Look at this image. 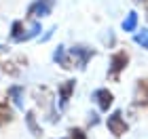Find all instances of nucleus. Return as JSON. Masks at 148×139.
I'll use <instances>...</instances> for the list:
<instances>
[{
    "label": "nucleus",
    "mask_w": 148,
    "mask_h": 139,
    "mask_svg": "<svg viewBox=\"0 0 148 139\" xmlns=\"http://www.w3.org/2000/svg\"><path fill=\"white\" fill-rule=\"evenodd\" d=\"M74 89H76V80H64L57 89V95H59V110H66L70 103V99L74 95Z\"/></svg>",
    "instance_id": "1a4fd4ad"
},
{
    "label": "nucleus",
    "mask_w": 148,
    "mask_h": 139,
    "mask_svg": "<svg viewBox=\"0 0 148 139\" xmlns=\"http://www.w3.org/2000/svg\"><path fill=\"white\" fill-rule=\"evenodd\" d=\"M0 55H9V46L6 44H0Z\"/></svg>",
    "instance_id": "4be33fe9"
},
{
    "label": "nucleus",
    "mask_w": 148,
    "mask_h": 139,
    "mask_svg": "<svg viewBox=\"0 0 148 139\" xmlns=\"http://www.w3.org/2000/svg\"><path fill=\"white\" fill-rule=\"evenodd\" d=\"M23 95H25V91H23L21 84H13V87L6 89V97H9L11 103L15 105V108H19V110H23V101H25Z\"/></svg>",
    "instance_id": "9b49d317"
},
{
    "label": "nucleus",
    "mask_w": 148,
    "mask_h": 139,
    "mask_svg": "<svg viewBox=\"0 0 148 139\" xmlns=\"http://www.w3.org/2000/svg\"><path fill=\"white\" fill-rule=\"evenodd\" d=\"M104 42L108 44V46H112V44H114V36H112V32H108V36L104 38Z\"/></svg>",
    "instance_id": "412c9836"
},
{
    "label": "nucleus",
    "mask_w": 148,
    "mask_h": 139,
    "mask_svg": "<svg viewBox=\"0 0 148 139\" xmlns=\"http://www.w3.org/2000/svg\"><path fill=\"white\" fill-rule=\"evenodd\" d=\"M91 97H93V101L97 103V108L102 112H108L112 108V103H114V93L108 91V89H95Z\"/></svg>",
    "instance_id": "6e6552de"
},
{
    "label": "nucleus",
    "mask_w": 148,
    "mask_h": 139,
    "mask_svg": "<svg viewBox=\"0 0 148 139\" xmlns=\"http://www.w3.org/2000/svg\"><path fill=\"white\" fill-rule=\"evenodd\" d=\"M53 32H55V25H53V28H49L42 36H38V40H40V42H47V40H49V38L53 36Z\"/></svg>",
    "instance_id": "6ab92c4d"
},
{
    "label": "nucleus",
    "mask_w": 148,
    "mask_h": 139,
    "mask_svg": "<svg viewBox=\"0 0 148 139\" xmlns=\"http://www.w3.org/2000/svg\"><path fill=\"white\" fill-rule=\"evenodd\" d=\"M127 65H129V53H127V51H114L110 55L108 78L112 82H119L121 80V72H125Z\"/></svg>",
    "instance_id": "f257e3e1"
},
{
    "label": "nucleus",
    "mask_w": 148,
    "mask_h": 139,
    "mask_svg": "<svg viewBox=\"0 0 148 139\" xmlns=\"http://www.w3.org/2000/svg\"><path fill=\"white\" fill-rule=\"evenodd\" d=\"M133 2H136V4H146L148 0H133Z\"/></svg>",
    "instance_id": "5701e85b"
},
{
    "label": "nucleus",
    "mask_w": 148,
    "mask_h": 139,
    "mask_svg": "<svg viewBox=\"0 0 148 139\" xmlns=\"http://www.w3.org/2000/svg\"><path fill=\"white\" fill-rule=\"evenodd\" d=\"M106 127H108V131L114 137H123L127 131H129V127H127V122H125L123 112H121V110H114L112 114L106 118Z\"/></svg>",
    "instance_id": "20e7f679"
},
{
    "label": "nucleus",
    "mask_w": 148,
    "mask_h": 139,
    "mask_svg": "<svg viewBox=\"0 0 148 139\" xmlns=\"http://www.w3.org/2000/svg\"><path fill=\"white\" fill-rule=\"evenodd\" d=\"M133 42L148 51V28H142V30H136V32H133Z\"/></svg>",
    "instance_id": "f3484780"
},
{
    "label": "nucleus",
    "mask_w": 148,
    "mask_h": 139,
    "mask_svg": "<svg viewBox=\"0 0 148 139\" xmlns=\"http://www.w3.org/2000/svg\"><path fill=\"white\" fill-rule=\"evenodd\" d=\"M53 61H55L62 70H74V59L70 57V51L66 49V44H57L53 51Z\"/></svg>",
    "instance_id": "0eeeda50"
},
{
    "label": "nucleus",
    "mask_w": 148,
    "mask_h": 139,
    "mask_svg": "<svg viewBox=\"0 0 148 139\" xmlns=\"http://www.w3.org/2000/svg\"><path fill=\"white\" fill-rule=\"evenodd\" d=\"M133 103L138 108H148V78H140L133 91Z\"/></svg>",
    "instance_id": "9d476101"
},
{
    "label": "nucleus",
    "mask_w": 148,
    "mask_h": 139,
    "mask_svg": "<svg viewBox=\"0 0 148 139\" xmlns=\"http://www.w3.org/2000/svg\"><path fill=\"white\" fill-rule=\"evenodd\" d=\"M25 65H28L25 55H15V59H0V72H4L11 78H17L21 74V68H25Z\"/></svg>",
    "instance_id": "7ed1b4c3"
},
{
    "label": "nucleus",
    "mask_w": 148,
    "mask_h": 139,
    "mask_svg": "<svg viewBox=\"0 0 148 139\" xmlns=\"http://www.w3.org/2000/svg\"><path fill=\"white\" fill-rule=\"evenodd\" d=\"M146 21H148V6H146Z\"/></svg>",
    "instance_id": "b1692460"
},
{
    "label": "nucleus",
    "mask_w": 148,
    "mask_h": 139,
    "mask_svg": "<svg viewBox=\"0 0 148 139\" xmlns=\"http://www.w3.org/2000/svg\"><path fill=\"white\" fill-rule=\"evenodd\" d=\"M53 6H55V0H34L28 6V17L30 19H45L51 15Z\"/></svg>",
    "instance_id": "423d86ee"
},
{
    "label": "nucleus",
    "mask_w": 148,
    "mask_h": 139,
    "mask_svg": "<svg viewBox=\"0 0 148 139\" xmlns=\"http://www.w3.org/2000/svg\"><path fill=\"white\" fill-rule=\"evenodd\" d=\"M87 122H89V127H95V124L99 122V118H97L95 112H91V114H89V120H87Z\"/></svg>",
    "instance_id": "aec40b11"
},
{
    "label": "nucleus",
    "mask_w": 148,
    "mask_h": 139,
    "mask_svg": "<svg viewBox=\"0 0 148 139\" xmlns=\"http://www.w3.org/2000/svg\"><path fill=\"white\" fill-rule=\"evenodd\" d=\"M25 124H28L30 133L34 135V137H40V135H42V129H40V124H38V120H36V112H34V110H30L28 114H25Z\"/></svg>",
    "instance_id": "4468645a"
},
{
    "label": "nucleus",
    "mask_w": 148,
    "mask_h": 139,
    "mask_svg": "<svg viewBox=\"0 0 148 139\" xmlns=\"http://www.w3.org/2000/svg\"><path fill=\"white\" fill-rule=\"evenodd\" d=\"M34 99H36V103L38 105H42V108L49 110V120L51 122H55L59 120V116H55V110H53V93L47 89V87H36L34 89Z\"/></svg>",
    "instance_id": "39448f33"
},
{
    "label": "nucleus",
    "mask_w": 148,
    "mask_h": 139,
    "mask_svg": "<svg viewBox=\"0 0 148 139\" xmlns=\"http://www.w3.org/2000/svg\"><path fill=\"white\" fill-rule=\"evenodd\" d=\"M13 118H15V114H13V108L6 101L0 103V129L6 127L9 122H13Z\"/></svg>",
    "instance_id": "dca6fc26"
},
{
    "label": "nucleus",
    "mask_w": 148,
    "mask_h": 139,
    "mask_svg": "<svg viewBox=\"0 0 148 139\" xmlns=\"http://www.w3.org/2000/svg\"><path fill=\"white\" fill-rule=\"evenodd\" d=\"M40 32H42V25H40V21H38V19H32V23H30L28 28H25V32H23L21 42H28V40H32V38H38Z\"/></svg>",
    "instance_id": "ddd939ff"
},
{
    "label": "nucleus",
    "mask_w": 148,
    "mask_h": 139,
    "mask_svg": "<svg viewBox=\"0 0 148 139\" xmlns=\"http://www.w3.org/2000/svg\"><path fill=\"white\" fill-rule=\"evenodd\" d=\"M68 133H70L68 139H87V133H85L83 129H70Z\"/></svg>",
    "instance_id": "a211bd4d"
},
{
    "label": "nucleus",
    "mask_w": 148,
    "mask_h": 139,
    "mask_svg": "<svg viewBox=\"0 0 148 139\" xmlns=\"http://www.w3.org/2000/svg\"><path fill=\"white\" fill-rule=\"evenodd\" d=\"M23 32H25V25L21 19L11 23V32H9V40L15 42V44H21V38H23Z\"/></svg>",
    "instance_id": "f8f14e48"
},
{
    "label": "nucleus",
    "mask_w": 148,
    "mask_h": 139,
    "mask_svg": "<svg viewBox=\"0 0 148 139\" xmlns=\"http://www.w3.org/2000/svg\"><path fill=\"white\" fill-rule=\"evenodd\" d=\"M68 51H70V57L74 59V65L78 70H87V63L95 57V49H91L87 44H74Z\"/></svg>",
    "instance_id": "f03ea898"
},
{
    "label": "nucleus",
    "mask_w": 148,
    "mask_h": 139,
    "mask_svg": "<svg viewBox=\"0 0 148 139\" xmlns=\"http://www.w3.org/2000/svg\"><path fill=\"white\" fill-rule=\"evenodd\" d=\"M138 21H140L138 13L136 11H129V13H127V17L123 19V23H121V28H123V32H136L138 30Z\"/></svg>",
    "instance_id": "2eb2a0df"
}]
</instances>
